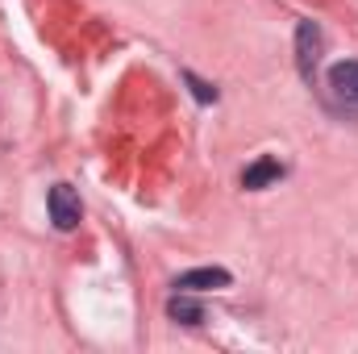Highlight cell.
<instances>
[{"label": "cell", "mask_w": 358, "mask_h": 354, "mask_svg": "<svg viewBox=\"0 0 358 354\" xmlns=\"http://www.w3.org/2000/svg\"><path fill=\"white\" fill-rule=\"evenodd\" d=\"M321 46H325V38H321V29H317V21H300V25H296V67H300V76H304V84H313V80H317V63H321Z\"/></svg>", "instance_id": "obj_1"}, {"label": "cell", "mask_w": 358, "mask_h": 354, "mask_svg": "<svg viewBox=\"0 0 358 354\" xmlns=\"http://www.w3.org/2000/svg\"><path fill=\"white\" fill-rule=\"evenodd\" d=\"M46 208H50V221H55L59 229H76V225H80V213H84L71 183H55L50 196H46Z\"/></svg>", "instance_id": "obj_2"}, {"label": "cell", "mask_w": 358, "mask_h": 354, "mask_svg": "<svg viewBox=\"0 0 358 354\" xmlns=\"http://www.w3.org/2000/svg\"><path fill=\"white\" fill-rule=\"evenodd\" d=\"M229 271L225 267H196V271H183L176 279L179 292H208V288H229Z\"/></svg>", "instance_id": "obj_3"}, {"label": "cell", "mask_w": 358, "mask_h": 354, "mask_svg": "<svg viewBox=\"0 0 358 354\" xmlns=\"http://www.w3.org/2000/svg\"><path fill=\"white\" fill-rule=\"evenodd\" d=\"M275 179H283V163H279V159H271V155H263V159H255V163L242 171V187L263 192V187H271Z\"/></svg>", "instance_id": "obj_4"}, {"label": "cell", "mask_w": 358, "mask_h": 354, "mask_svg": "<svg viewBox=\"0 0 358 354\" xmlns=\"http://www.w3.org/2000/svg\"><path fill=\"white\" fill-rule=\"evenodd\" d=\"M329 88L338 92L346 104H358V59H350V63H334V67H329Z\"/></svg>", "instance_id": "obj_5"}, {"label": "cell", "mask_w": 358, "mask_h": 354, "mask_svg": "<svg viewBox=\"0 0 358 354\" xmlns=\"http://www.w3.org/2000/svg\"><path fill=\"white\" fill-rule=\"evenodd\" d=\"M167 317L179 321V325H200V321H204V309H200V300H192L187 292H176V296L167 300Z\"/></svg>", "instance_id": "obj_6"}, {"label": "cell", "mask_w": 358, "mask_h": 354, "mask_svg": "<svg viewBox=\"0 0 358 354\" xmlns=\"http://www.w3.org/2000/svg\"><path fill=\"white\" fill-rule=\"evenodd\" d=\"M183 84L192 88V96H196V100H204V104H208V100H217V88H208V84H204V80H196L192 71H183Z\"/></svg>", "instance_id": "obj_7"}]
</instances>
